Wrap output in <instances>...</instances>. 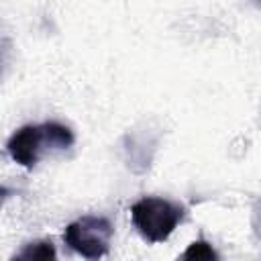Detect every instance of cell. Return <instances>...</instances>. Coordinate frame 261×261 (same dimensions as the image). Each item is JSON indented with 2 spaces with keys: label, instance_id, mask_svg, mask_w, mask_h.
Returning <instances> with one entry per match:
<instances>
[{
  "label": "cell",
  "instance_id": "obj_5",
  "mask_svg": "<svg viewBox=\"0 0 261 261\" xmlns=\"http://www.w3.org/2000/svg\"><path fill=\"white\" fill-rule=\"evenodd\" d=\"M181 259H192V261H214L218 259V253L212 249V245L204 239L200 241H194L184 253H181Z\"/></svg>",
  "mask_w": 261,
  "mask_h": 261
},
{
  "label": "cell",
  "instance_id": "obj_6",
  "mask_svg": "<svg viewBox=\"0 0 261 261\" xmlns=\"http://www.w3.org/2000/svg\"><path fill=\"white\" fill-rule=\"evenodd\" d=\"M253 226H255V232L261 237V202L253 210Z\"/></svg>",
  "mask_w": 261,
  "mask_h": 261
},
{
  "label": "cell",
  "instance_id": "obj_2",
  "mask_svg": "<svg viewBox=\"0 0 261 261\" xmlns=\"http://www.w3.org/2000/svg\"><path fill=\"white\" fill-rule=\"evenodd\" d=\"M186 208L177 202L145 196L130 206V218L141 237L149 243H163L184 220Z\"/></svg>",
  "mask_w": 261,
  "mask_h": 261
},
{
  "label": "cell",
  "instance_id": "obj_1",
  "mask_svg": "<svg viewBox=\"0 0 261 261\" xmlns=\"http://www.w3.org/2000/svg\"><path fill=\"white\" fill-rule=\"evenodd\" d=\"M73 133L61 122H43V124H24L12 133L6 143V151L14 163L31 169L39 163L45 153L65 151L73 145Z\"/></svg>",
  "mask_w": 261,
  "mask_h": 261
},
{
  "label": "cell",
  "instance_id": "obj_3",
  "mask_svg": "<svg viewBox=\"0 0 261 261\" xmlns=\"http://www.w3.org/2000/svg\"><path fill=\"white\" fill-rule=\"evenodd\" d=\"M112 232V224L106 216L86 214L65 226L63 241L77 255L86 259H100L110 249Z\"/></svg>",
  "mask_w": 261,
  "mask_h": 261
},
{
  "label": "cell",
  "instance_id": "obj_4",
  "mask_svg": "<svg viewBox=\"0 0 261 261\" xmlns=\"http://www.w3.org/2000/svg\"><path fill=\"white\" fill-rule=\"evenodd\" d=\"M55 257H57V251H55L51 241L29 243V245L22 247L20 253L14 255V259H20V261H49V259H55Z\"/></svg>",
  "mask_w": 261,
  "mask_h": 261
}]
</instances>
